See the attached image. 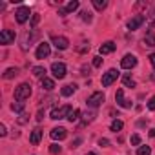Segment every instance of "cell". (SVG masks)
<instances>
[{"instance_id":"obj_32","label":"cell","mask_w":155,"mask_h":155,"mask_svg":"<svg viewBox=\"0 0 155 155\" xmlns=\"http://www.w3.org/2000/svg\"><path fill=\"white\" fill-rule=\"evenodd\" d=\"M81 142H82V139H81V137H77V139H75V140L71 142V146H69V148H71V150H75V148H79V146H81Z\"/></svg>"},{"instance_id":"obj_7","label":"cell","mask_w":155,"mask_h":155,"mask_svg":"<svg viewBox=\"0 0 155 155\" xmlns=\"http://www.w3.org/2000/svg\"><path fill=\"white\" fill-rule=\"evenodd\" d=\"M15 31L13 29H2L0 31V44H4V46H9L15 42Z\"/></svg>"},{"instance_id":"obj_39","label":"cell","mask_w":155,"mask_h":155,"mask_svg":"<svg viewBox=\"0 0 155 155\" xmlns=\"http://www.w3.org/2000/svg\"><path fill=\"white\" fill-rule=\"evenodd\" d=\"M38 20H40V17H38V15H33V17H31V26H33V28H35V26H37V22H38Z\"/></svg>"},{"instance_id":"obj_44","label":"cell","mask_w":155,"mask_h":155,"mask_svg":"<svg viewBox=\"0 0 155 155\" xmlns=\"http://www.w3.org/2000/svg\"><path fill=\"white\" fill-rule=\"evenodd\" d=\"M150 137H151V139H155V128H153V130H150Z\"/></svg>"},{"instance_id":"obj_21","label":"cell","mask_w":155,"mask_h":155,"mask_svg":"<svg viewBox=\"0 0 155 155\" xmlns=\"http://www.w3.org/2000/svg\"><path fill=\"white\" fill-rule=\"evenodd\" d=\"M79 119H81V110H77V108H75V110L69 111V115H68V120H69V122H77Z\"/></svg>"},{"instance_id":"obj_19","label":"cell","mask_w":155,"mask_h":155,"mask_svg":"<svg viewBox=\"0 0 155 155\" xmlns=\"http://www.w3.org/2000/svg\"><path fill=\"white\" fill-rule=\"evenodd\" d=\"M31 71H33L35 77H38V79H46V68L44 66H35Z\"/></svg>"},{"instance_id":"obj_14","label":"cell","mask_w":155,"mask_h":155,"mask_svg":"<svg viewBox=\"0 0 155 155\" xmlns=\"http://www.w3.org/2000/svg\"><path fill=\"white\" fill-rule=\"evenodd\" d=\"M115 101H117V104H119L120 108H131V102L124 99V90H117V93H115Z\"/></svg>"},{"instance_id":"obj_30","label":"cell","mask_w":155,"mask_h":155,"mask_svg":"<svg viewBox=\"0 0 155 155\" xmlns=\"http://www.w3.org/2000/svg\"><path fill=\"white\" fill-rule=\"evenodd\" d=\"M60 150H62V148H60L58 144H51V146H49V153H51V155H58Z\"/></svg>"},{"instance_id":"obj_38","label":"cell","mask_w":155,"mask_h":155,"mask_svg":"<svg viewBox=\"0 0 155 155\" xmlns=\"http://www.w3.org/2000/svg\"><path fill=\"white\" fill-rule=\"evenodd\" d=\"M0 135H2V137L8 135V128H6V124H0Z\"/></svg>"},{"instance_id":"obj_1","label":"cell","mask_w":155,"mask_h":155,"mask_svg":"<svg viewBox=\"0 0 155 155\" xmlns=\"http://www.w3.org/2000/svg\"><path fill=\"white\" fill-rule=\"evenodd\" d=\"M29 97H31V84L29 82H22L18 88H15V101L24 102Z\"/></svg>"},{"instance_id":"obj_27","label":"cell","mask_w":155,"mask_h":155,"mask_svg":"<svg viewBox=\"0 0 155 155\" xmlns=\"http://www.w3.org/2000/svg\"><path fill=\"white\" fill-rule=\"evenodd\" d=\"M122 82H124L126 88H135V81L131 79L130 75H124V77H122Z\"/></svg>"},{"instance_id":"obj_25","label":"cell","mask_w":155,"mask_h":155,"mask_svg":"<svg viewBox=\"0 0 155 155\" xmlns=\"http://www.w3.org/2000/svg\"><path fill=\"white\" fill-rule=\"evenodd\" d=\"M144 44L150 46V48H155V33H148L144 37Z\"/></svg>"},{"instance_id":"obj_33","label":"cell","mask_w":155,"mask_h":155,"mask_svg":"<svg viewBox=\"0 0 155 155\" xmlns=\"http://www.w3.org/2000/svg\"><path fill=\"white\" fill-rule=\"evenodd\" d=\"M130 140H131V144H133V146H139V144H140V137H139L137 133H135V135H131V139H130Z\"/></svg>"},{"instance_id":"obj_11","label":"cell","mask_w":155,"mask_h":155,"mask_svg":"<svg viewBox=\"0 0 155 155\" xmlns=\"http://www.w3.org/2000/svg\"><path fill=\"white\" fill-rule=\"evenodd\" d=\"M49 53H51V48H49V44H48V42H42V44H38V48H37V53H35V57H37L38 60H42V58L49 57Z\"/></svg>"},{"instance_id":"obj_45","label":"cell","mask_w":155,"mask_h":155,"mask_svg":"<svg viewBox=\"0 0 155 155\" xmlns=\"http://www.w3.org/2000/svg\"><path fill=\"white\" fill-rule=\"evenodd\" d=\"M86 155H97V153H93V151H90V153H86Z\"/></svg>"},{"instance_id":"obj_41","label":"cell","mask_w":155,"mask_h":155,"mask_svg":"<svg viewBox=\"0 0 155 155\" xmlns=\"http://www.w3.org/2000/svg\"><path fill=\"white\" fill-rule=\"evenodd\" d=\"M90 73V68L88 66H82V75H88Z\"/></svg>"},{"instance_id":"obj_42","label":"cell","mask_w":155,"mask_h":155,"mask_svg":"<svg viewBox=\"0 0 155 155\" xmlns=\"http://www.w3.org/2000/svg\"><path fill=\"white\" fill-rule=\"evenodd\" d=\"M42 119H44V111L40 110V111H38V115H37V120H42Z\"/></svg>"},{"instance_id":"obj_12","label":"cell","mask_w":155,"mask_h":155,"mask_svg":"<svg viewBox=\"0 0 155 155\" xmlns=\"http://www.w3.org/2000/svg\"><path fill=\"white\" fill-rule=\"evenodd\" d=\"M51 42L55 44L57 49H68V48H69V40H68L66 37H57V35H53V37H51Z\"/></svg>"},{"instance_id":"obj_26","label":"cell","mask_w":155,"mask_h":155,"mask_svg":"<svg viewBox=\"0 0 155 155\" xmlns=\"http://www.w3.org/2000/svg\"><path fill=\"white\" fill-rule=\"evenodd\" d=\"M11 110H13L15 113H22V111H24V102H20V101H15V102L11 104Z\"/></svg>"},{"instance_id":"obj_3","label":"cell","mask_w":155,"mask_h":155,"mask_svg":"<svg viewBox=\"0 0 155 155\" xmlns=\"http://www.w3.org/2000/svg\"><path fill=\"white\" fill-rule=\"evenodd\" d=\"M117 79H119V71H117V69H108L106 73H102L101 82H102V86H104V88H108V86H111Z\"/></svg>"},{"instance_id":"obj_28","label":"cell","mask_w":155,"mask_h":155,"mask_svg":"<svg viewBox=\"0 0 155 155\" xmlns=\"http://www.w3.org/2000/svg\"><path fill=\"white\" fill-rule=\"evenodd\" d=\"M137 155H151V148L150 146H139Z\"/></svg>"},{"instance_id":"obj_34","label":"cell","mask_w":155,"mask_h":155,"mask_svg":"<svg viewBox=\"0 0 155 155\" xmlns=\"http://www.w3.org/2000/svg\"><path fill=\"white\" fill-rule=\"evenodd\" d=\"M93 66L95 68H101L102 66V58L101 57H93Z\"/></svg>"},{"instance_id":"obj_23","label":"cell","mask_w":155,"mask_h":155,"mask_svg":"<svg viewBox=\"0 0 155 155\" xmlns=\"http://www.w3.org/2000/svg\"><path fill=\"white\" fill-rule=\"evenodd\" d=\"M93 8L97 11H104L108 8V2H106V0H93Z\"/></svg>"},{"instance_id":"obj_15","label":"cell","mask_w":155,"mask_h":155,"mask_svg":"<svg viewBox=\"0 0 155 155\" xmlns=\"http://www.w3.org/2000/svg\"><path fill=\"white\" fill-rule=\"evenodd\" d=\"M115 48H117V44L115 42H111V40H108V42H104L102 46H101V55H110V53H113L115 51Z\"/></svg>"},{"instance_id":"obj_40","label":"cell","mask_w":155,"mask_h":155,"mask_svg":"<svg viewBox=\"0 0 155 155\" xmlns=\"http://www.w3.org/2000/svg\"><path fill=\"white\" fill-rule=\"evenodd\" d=\"M148 58H150V64H151V66L155 68V53H151V55H150Z\"/></svg>"},{"instance_id":"obj_36","label":"cell","mask_w":155,"mask_h":155,"mask_svg":"<svg viewBox=\"0 0 155 155\" xmlns=\"http://www.w3.org/2000/svg\"><path fill=\"white\" fill-rule=\"evenodd\" d=\"M99 146L108 148V146H110V140H108V139H99Z\"/></svg>"},{"instance_id":"obj_16","label":"cell","mask_w":155,"mask_h":155,"mask_svg":"<svg viewBox=\"0 0 155 155\" xmlns=\"http://www.w3.org/2000/svg\"><path fill=\"white\" fill-rule=\"evenodd\" d=\"M40 139H42V130H40V128H35V130L31 131V135H29V142H31L33 146H37V144L40 142Z\"/></svg>"},{"instance_id":"obj_35","label":"cell","mask_w":155,"mask_h":155,"mask_svg":"<svg viewBox=\"0 0 155 155\" xmlns=\"http://www.w3.org/2000/svg\"><path fill=\"white\" fill-rule=\"evenodd\" d=\"M28 122V115L26 113H20V117H18V124H26Z\"/></svg>"},{"instance_id":"obj_43","label":"cell","mask_w":155,"mask_h":155,"mask_svg":"<svg viewBox=\"0 0 155 155\" xmlns=\"http://www.w3.org/2000/svg\"><path fill=\"white\" fill-rule=\"evenodd\" d=\"M18 135H20V133H18V131H17V130H13V133H11V137H13V139H17V137H18Z\"/></svg>"},{"instance_id":"obj_8","label":"cell","mask_w":155,"mask_h":155,"mask_svg":"<svg viewBox=\"0 0 155 155\" xmlns=\"http://www.w3.org/2000/svg\"><path fill=\"white\" fill-rule=\"evenodd\" d=\"M144 20H146V17H144V15H135L133 18H130V20H128V29H130V31L139 29V28L144 24Z\"/></svg>"},{"instance_id":"obj_2","label":"cell","mask_w":155,"mask_h":155,"mask_svg":"<svg viewBox=\"0 0 155 155\" xmlns=\"http://www.w3.org/2000/svg\"><path fill=\"white\" fill-rule=\"evenodd\" d=\"M69 111H71V106H69V104H64V106H60V108H53V110H51V119H53V120L68 119Z\"/></svg>"},{"instance_id":"obj_31","label":"cell","mask_w":155,"mask_h":155,"mask_svg":"<svg viewBox=\"0 0 155 155\" xmlns=\"http://www.w3.org/2000/svg\"><path fill=\"white\" fill-rule=\"evenodd\" d=\"M81 18H82L84 22H91V18H93V17H91V13H90V11H82V13H81Z\"/></svg>"},{"instance_id":"obj_6","label":"cell","mask_w":155,"mask_h":155,"mask_svg":"<svg viewBox=\"0 0 155 155\" xmlns=\"http://www.w3.org/2000/svg\"><path fill=\"white\" fill-rule=\"evenodd\" d=\"M66 64L64 62H53L51 64V73H53V77L55 79H64L66 77Z\"/></svg>"},{"instance_id":"obj_10","label":"cell","mask_w":155,"mask_h":155,"mask_svg":"<svg viewBox=\"0 0 155 155\" xmlns=\"http://www.w3.org/2000/svg\"><path fill=\"white\" fill-rule=\"evenodd\" d=\"M79 6H81V4H79V0H71V2L66 4V8H60V9H58V15H60V17H66L68 13L77 11V9H79Z\"/></svg>"},{"instance_id":"obj_24","label":"cell","mask_w":155,"mask_h":155,"mask_svg":"<svg viewBox=\"0 0 155 155\" xmlns=\"http://www.w3.org/2000/svg\"><path fill=\"white\" fill-rule=\"evenodd\" d=\"M17 75H18V68H8L4 71V79H13Z\"/></svg>"},{"instance_id":"obj_20","label":"cell","mask_w":155,"mask_h":155,"mask_svg":"<svg viewBox=\"0 0 155 155\" xmlns=\"http://www.w3.org/2000/svg\"><path fill=\"white\" fill-rule=\"evenodd\" d=\"M55 88V81H51V79H42V90H46V91H51Z\"/></svg>"},{"instance_id":"obj_9","label":"cell","mask_w":155,"mask_h":155,"mask_svg":"<svg viewBox=\"0 0 155 155\" xmlns=\"http://www.w3.org/2000/svg\"><path fill=\"white\" fill-rule=\"evenodd\" d=\"M137 66V57L135 55H124L122 57V60H120V68L122 69H131V68H135Z\"/></svg>"},{"instance_id":"obj_4","label":"cell","mask_w":155,"mask_h":155,"mask_svg":"<svg viewBox=\"0 0 155 155\" xmlns=\"http://www.w3.org/2000/svg\"><path fill=\"white\" fill-rule=\"evenodd\" d=\"M29 17H33V15H31V11H29L28 6H20V8L15 11V18H17L18 24H26V22L29 20Z\"/></svg>"},{"instance_id":"obj_18","label":"cell","mask_w":155,"mask_h":155,"mask_svg":"<svg viewBox=\"0 0 155 155\" xmlns=\"http://www.w3.org/2000/svg\"><path fill=\"white\" fill-rule=\"evenodd\" d=\"M35 37H37V33H33L31 37H29V33H26V35H24V38H22V46H20V48H22L24 51H28V48L31 46V40H33Z\"/></svg>"},{"instance_id":"obj_22","label":"cell","mask_w":155,"mask_h":155,"mask_svg":"<svg viewBox=\"0 0 155 155\" xmlns=\"http://www.w3.org/2000/svg\"><path fill=\"white\" fill-rule=\"evenodd\" d=\"M122 128H124V122H122V120H119V119H115V120L110 124V130H111V131H115V133H117V131H120Z\"/></svg>"},{"instance_id":"obj_46","label":"cell","mask_w":155,"mask_h":155,"mask_svg":"<svg viewBox=\"0 0 155 155\" xmlns=\"http://www.w3.org/2000/svg\"><path fill=\"white\" fill-rule=\"evenodd\" d=\"M151 81H155V73H153V75H151Z\"/></svg>"},{"instance_id":"obj_5","label":"cell","mask_w":155,"mask_h":155,"mask_svg":"<svg viewBox=\"0 0 155 155\" xmlns=\"http://www.w3.org/2000/svg\"><path fill=\"white\" fill-rule=\"evenodd\" d=\"M104 101H106L104 93H102V91H95L93 95H90V99H88V106L95 110V108H99V106H101Z\"/></svg>"},{"instance_id":"obj_29","label":"cell","mask_w":155,"mask_h":155,"mask_svg":"<svg viewBox=\"0 0 155 155\" xmlns=\"http://www.w3.org/2000/svg\"><path fill=\"white\" fill-rule=\"evenodd\" d=\"M93 119H95V111H90V113L86 111V113H84V124H88V122H91Z\"/></svg>"},{"instance_id":"obj_13","label":"cell","mask_w":155,"mask_h":155,"mask_svg":"<svg viewBox=\"0 0 155 155\" xmlns=\"http://www.w3.org/2000/svg\"><path fill=\"white\" fill-rule=\"evenodd\" d=\"M49 137L53 139V140H64L66 137H68V131H66V128H53L51 131H49Z\"/></svg>"},{"instance_id":"obj_17","label":"cell","mask_w":155,"mask_h":155,"mask_svg":"<svg viewBox=\"0 0 155 155\" xmlns=\"http://www.w3.org/2000/svg\"><path fill=\"white\" fill-rule=\"evenodd\" d=\"M75 90H77L75 84H66V86H62L60 93H62V97H71V95L75 93Z\"/></svg>"},{"instance_id":"obj_37","label":"cell","mask_w":155,"mask_h":155,"mask_svg":"<svg viewBox=\"0 0 155 155\" xmlns=\"http://www.w3.org/2000/svg\"><path fill=\"white\" fill-rule=\"evenodd\" d=\"M148 110H155V95L148 101Z\"/></svg>"}]
</instances>
